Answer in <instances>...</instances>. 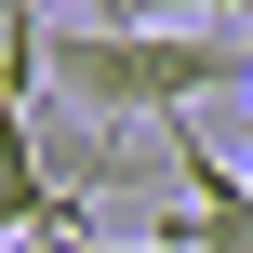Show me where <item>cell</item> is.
Masks as SVG:
<instances>
[{
    "label": "cell",
    "mask_w": 253,
    "mask_h": 253,
    "mask_svg": "<svg viewBox=\"0 0 253 253\" xmlns=\"http://www.w3.org/2000/svg\"><path fill=\"white\" fill-rule=\"evenodd\" d=\"M253 80L240 27H93V13H53L40 27V93L80 107V120H120V133H160V120H200L213 93Z\"/></svg>",
    "instance_id": "6da1fadb"
},
{
    "label": "cell",
    "mask_w": 253,
    "mask_h": 253,
    "mask_svg": "<svg viewBox=\"0 0 253 253\" xmlns=\"http://www.w3.org/2000/svg\"><path fill=\"white\" fill-rule=\"evenodd\" d=\"M27 147H40V173H53V200L93 227V200H120V187H147V133H120V120H80V107H27Z\"/></svg>",
    "instance_id": "7a4b0ae2"
},
{
    "label": "cell",
    "mask_w": 253,
    "mask_h": 253,
    "mask_svg": "<svg viewBox=\"0 0 253 253\" xmlns=\"http://www.w3.org/2000/svg\"><path fill=\"white\" fill-rule=\"evenodd\" d=\"M80 213L53 200V173H40V147H27V107H0V240H67Z\"/></svg>",
    "instance_id": "3957f363"
},
{
    "label": "cell",
    "mask_w": 253,
    "mask_h": 253,
    "mask_svg": "<svg viewBox=\"0 0 253 253\" xmlns=\"http://www.w3.org/2000/svg\"><path fill=\"white\" fill-rule=\"evenodd\" d=\"M0 107H40V0H0Z\"/></svg>",
    "instance_id": "277c9868"
},
{
    "label": "cell",
    "mask_w": 253,
    "mask_h": 253,
    "mask_svg": "<svg viewBox=\"0 0 253 253\" xmlns=\"http://www.w3.org/2000/svg\"><path fill=\"white\" fill-rule=\"evenodd\" d=\"M93 27H213V0H80Z\"/></svg>",
    "instance_id": "5b68a950"
},
{
    "label": "cell",
    "mask_w": 253,
    "mask_h": 253,
    "mask_svg": "<svg viewBox=\"0 0 253 253\" xmlns=\"http://www.w3.org/2000/svg\"><path fill=\"white\" fill-rule=\"evenodd\" d=\"M213 13H227V27H253V0H213Z\"/></svg>",
    "instance_id": "8992f818"
}]
</instances>
